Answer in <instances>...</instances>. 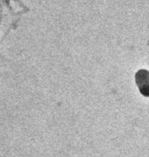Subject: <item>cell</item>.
Returning a JSON list of instances; mask_svg holds the SVG:
<instances>
[{
	"mask_svg": "<svg viewBox=\"0 0 149 157\" xmlns=\"http://www.w3.org/2000/svg\"><path fill=\"white\" fill-rule=\"evenodd\" d=\"M136 83L140 93L148 96V72L146 70H140L136 74Z\"/></svg>",
	"mask_w": 149,
	"mask_h": 157,
	"instance_id": "6da1fadb",
	"label": "cell"
}]
</instances>
